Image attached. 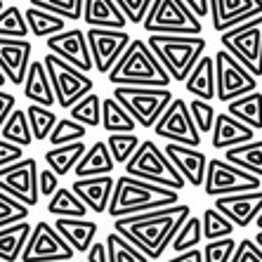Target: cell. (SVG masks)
Wrapping results in <instances>:
<instances>
[{"label": "cell", "instance_id": "52a82bcc", "mask_svg": "<svg viewBox=\"0 0 262 262\" xmlns=\"http://www.w3.org/2000/svg\"><path fill=\"white\" fill-rule=\"evenodd\" d=\"M220 43L255 78H262V14L220 31Z\"/></svg>", "mask_w": 262, "mask_h": 262}, {"label": "cell", "instance_id": "7bdbcfd3", "mask_svg": "<svg viewBox=\"0 0 262 262\" xmlns=\"http://www.w3.org/2000/svg\"><path fill=\"white\" fill-rule=\"evenodd\" d=\"M29 3L33 7L59 14L67 21H80V12H83V0H29Z\"/></svg>", "mask_w": 262, "mask_h": 262}, {"label": "cell", "instance_id": "5bb4252c", "mask_svg": "<svg viewBox=\"0 0 262 262\" xmlns=\"http://www.w3.org/2000/svg\"><path fill=\"white\" fill-rule=\"evenodd\" d=\"M154 133L168 142H175V144L201 146V133L196 130L189 106L182 97H172V102L165 106L159 121L154 123Z\"/></svg>", "mask_w": 262, "mask_h": 262}, {"label": "cell", "instance_id": "ee69618b", "mask_svg": "<svg viewBox=\"0 0 262 262\" xmlns=\"http://www.w3.org/2000/svg\"><path fill=\"white\" fill-rule=\"evenodd\" d=\"M85 135H88V128L76 123L73 118H61V121L57 118L52 133L48 135V140L52 142V146H57V144H69V142H78Z\"/></svg>", "mask_w": 262, "mask_h": 262}, {"label": "cell", "instance_id": "484cf974", "mask_svg": "<svg viewBox=\"0 0 262 262\" xmlns=\"http://www.w3.org/2000/svg\"><path fill=\"white\" fill-rule=\"evenodd\" d=\"M116 168L114 159H111L109 149H106V142H95L90 149H85V154L80 156V161L73 168V175L76 177H95V175H111Z\"/></svg>", "mask_w": 262, "mask_h": 262}, {"label": "cell", "instance_id": "7dc6e473", "mask_svg": "<svg viewBox=\"0 0 262 262\" xmlns=\"http://www.w3.org/2000/svg\"><path fill=\"white\" fill-rule=\"evenodd\" d=\"M29 208L24 203H19L17 199H12L10 194L0 191V227L12 225V222H21L29 217Z\"/></svg>", "mask_w": 262, "mask_h": 262}, {"label": "cell", "instance_id": "2e32d148", "mask_svg": "<svg viewBox=\"0 0 262 262\" xmlns=\"http://www.w3.org/2000/svg\"><path fill=\"white\" fill-rule=\"evenodd\" d=\"M45 45L52 55L59 59L69 61L71 67L80 69V71L90 73L92 71V59H90V48H88L85 31L80 29H64L55 36L45 38Z\"/></svg>", "mask_w": 262, "mask_h": 262}, {"label": "cell", "instance_id": "c3c4849f", "mask_svg": "<svg viewBox=\"0 0 262 262\" xmlns=\"http://www.w3.org/2000/svg\"><path fill=\"white\" fill-rule=\"evenodd\" d=\"M114 3L121 7V12L125 14L128 24H142L146 10L151 5V0H114Z\"/></svg>", "mask_w": 262, "mask_h": 262}, {"label": "cell", "instance_id": "9c48e42d", "mask_svg": "<svg viewBox=\"0 0 262 262\" xmlns=\"http://www.w3.org/2000/svg\"><path fill=\"white\" fill-rule=\"evenodd\" d=\"M43 64L50 76L52 92H55V102L59 104L61 109L73 106L80 97H85L88 92L95 90V80H92L85 71L71 67L69 61L59 59V57L52 55V52H48V55L43 57Z\"/></svg>", "mask_w": 262, "mask_h": 262}, {"label": "cell", "instance_id": "11a10c76", "mask_svg": "<svg viewBox=\"0 0 262 262\" xmlns=\"http://www.w3.org/2000/svg\"><path fill=\"white\" fill-rule=\"evenodd\" d=\"M168 262H203L201 257V248H189V250H182V253H175Z\"/></svg>", "mask_w": 262, "mask_h": 262}, {"label": "cell", "instance_id": "d6a6232c", "mask_svg": "<svg viewBox=\"0 0 262 262\" xmlns=\"http://www.w3.org/2000/svg\"><path fill=\"white\" fill-rule=\"evenodd\" d=\"M0 140L14 142V144L24 146V149H29V146L33 144V135H31L29 118H26L24 109H17V106H14V109L10 111V116L0 125Z\"/></svg>", "mask_w": 262, "mask_h": 262}, {"label": "cell", "instance_id": "f35d334b", "mask_svg": "<svg viewBox=\"0 0 262 262\" xmlns=\"http://www.w3.org/2000/svg\"><path fill=\"white\" fill-rule=\"evenodd\" d=\"M203 238V232H201V217H196V215H187L180 229H177L175 238L170 241V248L175 253H182V250H189V248H196V246L201 244Z\"/></svg>", "mask_w": 262, "mask_h": 262}, {"label": "cell", "instance_id": "ba28073f", "mask_svg": "<svg viewBox=\"0 0 262 262\" xmlns=\"http://www.w3.org/2000/svg\"><path fill=\"white\" fill-rule=\"evenodd\" d=\"M146 33H180L201 36L203 21L191 12L184 0H151L142 19Z\"/></svg>", "mask_w": 262, "mask_h": 262}, {"label": "cell", "instance_id": "db71d44e", "mask_svg": "<svg viewBox=\"0 0 262 262\" xmlns=\"http://www.w3.org/2000/svg\"><path fill=\"white\" fill-rule=\"evenodd\" d=\"M88 253V262H106V246L104 241H92Z\"/></svg>", "mask_w": 262, "mask_h": 262}, {"label": "cell", "instance_id": "44dd1931", "mask_svg": "<svg viewBox=\"0 0 262 262\" xmlns=\"http://www.w3.org/2000/svg\"><path fill=\"white\" fill-rule=\"evenodd\" d=\"M114 175H95V177H76L71 184L73 194L88 206L90 213H106L111 201V191H114Z\"/></svg>", "mask_w": 262, "mask_h": 262}, {"label": "cell", "instance_id": "e0dca14e", "mask_svg": "<svg viewBox=\"0 0 262 262\" xmlns=\"http://www.w3.org/2000/svg\"><path fill=\"white\" fill-rule=\"evenodd\" d=\"M215 208L232 222L236 229H246L250 222H255V217L262 210V189L253 191H238V194H227L215 199Z\"/></svg>", "mask_w": 262, "mask_h": 262}, {"label": "cell", "instance_id": "cb8c5ba5", "mask_svg": "<svg viewBox=\"0 0 262 262\" xmlns=\"http://www.w3.org/2000/svg\"><path fill=\"white\" fill-rule=\"evenodd\" d=\"M80 21L99 29H125L128 19L114 0H83Z\"/></svg>", "mask_w": 262, "mask_h": 262}, {"label": "cell", "instance_id": "4dcf8cb0", "mask_svg": "<svg viewBox=\"0 0 262 262\" xmlns=\"http://www.w3.org/2000/svg\"><path fill=\"white\" fill-rule=\"evenodd\" d=\"M225 161L253 172L262 180V140H248L244 144L225 149Z\"/></svg>", "mask_w": 262, "mask_h": 262}, {"label": "cell", "instance_id": "4fadbf2b", "mask_svg": "<svg viewBox=\"0 0 262 262\" xmlns=\"http://www.w3.org/2000/svg\"><path fill=\"white\" fill-rule=\"evenodd\" d=\"M0 191L10 194L26 208H36L40 201L38 194V161L19 159L0 168Z\"/></svg>", "mask_w": 262, "mask_h": 262}, {"label": "cell", "instance_id": "816d5d0a", "mask_svg": "<svg viewBox=\"0 0 262 262\" xmlns=\"http://www.w3.org/2000/svg\"><path fill=\"white\" fill-rule=\"evenodd\" d=\"M24 159V146L14 144V142H7V140H0V168L14 163V161Z\"/></svg>", "mask_w": 262, "mask_h": 262}, {"label": "cell", "instance_id": "7402d4cb", "mask_svg": "<svg viewBox=\"0 0 262 262\" xmlns=\"http://www.w3.org/2000/svg\"><path fill=\"white\" fill-rule=\"evenodd\" d=\"M210 133H213V149H217V151H225L229 146L244 144V142L255 137V130L244 125V123L236 121L229 114H215Z\"/></svg>", "mask_w": 262, "mask_h": 262}, {"label": "cell", "instance_id": "9a60e30c", "mask_svg": "<svg viewBox=\"0 0 262 262\" xmlns=\"http://www.w3.org/2000/svg\"><path fill=\"white\" fill-rule=\"evenodd\" d=\"M85 38H88V48H90L92 69L99 71L102 76L109 73V69L116 64V59L123 55V50L130 43V33H125V29L90 26L85 31Z\"/></svg>", "mask_w": 262, "mask_h": 262}, {"label": "cell", "instance_id": "680465c9", "mask_svg": "<svg viewBox=\"0 0 262 262\" xmlns=\"http://www.w3.org/2000/svg\"><path fill=\"white\" fill-rule=\"evenodd\" d=\"M255 225H257V229H262V210H260V215L255 217Z\"/></svg>", "mask_w": 262, "mask_h": 262}, {"label": "cell", "instance_id": "6125c7cd", "mask_svg": "<svg viewBox=\"0 0 262 262\" xmlns=\"http://www.w3.org/2000/svg\"><path fill=\"white\" fill-rule=\"evenodd\" d=\"M0 262H3V260H0Z\"/></svg>", "mask_w": 262, "mask_h": 262}, {"label": "cell", "instance_id": "f907efd6", "mask_svg": "<svg viewBox=\"0 0 262 262\" xmlns=\"http://www.w3.org/2000/svg\"><path fill=\"white\" fill-rule=\"evenodd\" d=\"M59 189V175L52 172L50 168L38 170V194L40 196H52Z\"/></svg>", "mask_w": 262, "mask_h": 262}, {"label": "cell", "instance_id": "6f0895ef", "mask_svg": "<svg viewBox=\"0 0 262 262\" xmlns=\"http://www.w3.org/2000/svg\"><path fill=\"white\" fill-rule=\"evenodd\" d=\"M253 241H255V244H257V246H260V248H262V229H260V232L255 234V238H253Z\"/></svg>", "mask_w": 262, "mask_h": 262}, {"label": "cell", "instance_id": "7c38bea8", "mask_svg": "<svg viewBox=\"0 0 262 262\" xmlns=\"http://www.w3.org/2000/svg\"><path fill=\"white\" fill-rule=\"evenodd\" d=\"M215 67V97L220 102H229L257 88V78L238 59H234L227 50H220L213 57Z\"/></svg>", "mask_w": 262, "mask_h": 262}, {"label": "cell", "instance_id": "f5cc1de1", "mask_svg": "<svg viewBox=\"0 0 262 262\" xmlns=\"http://www.w3.org/2000/svg\"><path fill=\"white\" fill-rule=\"evenodd\" d=\"M14 106H17V97L0 88V125L5 123V118L10 116V111H12Z\"/></svg>", "mask_w": 262, "mask_h": 262}, {"label": "cell", "instance_id": "277c9868", "mask_svg": "<svg viewBox=\"0 0 262 262\" xmlns=\"http://www.w3.org/2000/svg\"><path fill=\"white\" fill-rule=\"evenodd\" d=\"M146 45L161 67L168 71L172 80H184L206 52V40L201 36H180V33H149Z\"/></svg>", "mask_w": 262, "mask_h": 262}, {"label": "cell", "instance_id": "8fae6325", "mask_svg": "<svg viewBox=\"0 0 262 262\" xmlns=\"http://www.w3.org/2000/svg\"><path fill=\"white\" fill-rule=\"evenodd\" d=\"M73 255H76V250L64 241V236L52 225L40 220L38 225H31L29 238H26L19 260L21 262H69L73 260Z\"/></svg>", "mask_w": 262, "mask_h": 262}, {"label": "cell", "instance_id": "9f6ffc18", "mask_svg": "<svg viewBox=\"0 0 262 262\" xmlns=\"http://www.w3.org/2000/svg\"><path fill=\"white\" fill-rule=\"evenodd\" d=\"M184 3H187V7H189L199 19L208 17V0H184Z\"/></svg>", "mask_w": 262, "mask_h": 262}, {"label": "cell", "instance_id": "3957f363", "mask_svg": "<svg viewBox=\"0 0 262 262\" xmlns=\"http://www.w3.org/2000/svg\"><path fill=\"white\" fill-rule=\"evenodd\" d=\"M106 80L111 85H154V88H168L170 76L161 67L146 40H133L130 38L128 48L116 59V64L109 69Z\"/></svg>", "mask_w": 262, "mask_h": 262}, {"label": "cell", "instance_id": "d6986e66", "mask_svg": "<svg viewBox=\"0 0 262 262\" xmlns=\"http://www.w3.org/2000/svg\"><path fill=\"white\" fill-rule=\"evenodd\" d=\"M163 154L170 159V163L175 165V170L184 177V182L191 184V187H201L203 177H206L208 156L203 151H199V146H187V144L168 142Z\"/></svg>", "mask_w": 262, "mask_h": 262}, {"label": "cell", "instance_id": "f6af8a7d", "mask_svg": "<svg viewBox=\"0 0 262 262\" xmlns=\"http://www.w3.org/2000/svg\"><path fill=\"white\" fill-rule=\"evenodd\" d=\"M189 106V114H191V121H194L196 130L201 135H208L213 130V121H215V109L213 104L208 102V99H199L194 97L191 102H187Z\"/></svg>", "mask_w": 262, "mask_h": 262}, {"label": "cell", "instance_id": "5b68a950", "mask_svg": "<svg viewBox=\"0 0 262 262\" xmlns=\"http://www.w3.org/2000/svg\"><path fill=\"white\" fill-rule=\"evenodd\" d=\"M123 165H125V175L140 177V180H146V182L170 187L175 191H182L187 187L184 177L175 170V165L170 163V159L163 154V149L156 146L154 140L140 142L137 149L133 151V156Z\"/></svg>", "mask_w": 262, "mask_h": 262}, {"label": "cell", "instance_id": "91938a15", "mask_svg": "<svg viewBox=\"0 0 262 262\" xmlns=\"http://www.w3.org/2000/svg\"><path fill=\"white\" fill-rule=\"evenodd\" d=\"M5 80H7V78H5V76H3V71H0V88L5 85Z\"/></svg>", "mask_w": 262, "mask_h": 262}, {"label": "cell", "instance_id": "4316f807", "mask_svg": "<svg viewBox=\"0 0 262 262\" xmlns=\"http://www.w3.org/2000/svg\"><path fill=\"white\" fill-rule=\"evenodd\" d=\"M184 88L189 95L199 99H210L215 97V67H213V57L201 55L199 61L194 64V69L189 71V76L184 78Z\"/></svg>", "mask_w": 262, "mask_h": 262}, {"label": "cell", "instance_id": "bcb514c9", "mask_svg": "<svg viewBox=\"0 0 262 262\" xmlns=\"http://www.w3.org/2000/svg\"><path fill=\"white\" fill-rule=\"evenodd\" d=\"M234 248H236V241L232 236L215 238V241H208L201 248V257L203 262H229Z\"/></svg>", "mask_w": 262, "mask_h": 262}, {"label": "cell", "instance_id": "f1b7e54d", "mask_svg": "<svg viewBox=\"0 0 262 262\" xmlns=\"http://www.w3.org/2000/svg\"><path fill=\"white\" fill-rule=\"evenodd\" d=\"M85 142L78 140V142H69V144H57L52 146L50 151H45V163H48V168L52 172H57V175H69V172L76 168V163L80 161V156L85 154Z\"/></svg>", "mask_w": 262, "mask_h": 262}, {"label": "cell", "instance_id": "603a6c76", "mask_svg": "<svg viewBox=\"0 0 262 262\" xmlns=\"http://www.w3.org/2000/svg\"><path fill=\"white\" fill-rule=\"evenodd\" d=\"M52 227L64 236V241H67L76 253H85L99 232L97 222L85 220V217H57Z\"/></svg>", "mask_w": 262, "mask_h": 262}, {"label": "cell", "instance_id": "94428289", "mask_svg": "<svg viewBox=\"0 0 262 262\" xmlns=\"http://www.w3.org/2000/svg\"><path fill=\"white\" fill-rule=\"evenodd\" d=\"M3 7H5V3H3V0H0V10H3Z\"/></svg>", "mask_w": 262, "mask_h": 262}, {"label": "cell", "instance_id": "1f68e13d", "mask_svg": "<svg viewBox=\"0 0 262 262\" xmlns=\"http://www.w3.org/2000/svg\"><path fill=\"white\" fill-rule=\"evenodd\" d=\"M24 19H26V26H29V33H33L36 38H50L67 29V19H61L59 14H52L48 10H40V7H33V5L24 12Z\"/></svg>", "mask_w": 262, "mask_h": 262}, {"label": "cell", "instance_id": "60d3db41", "mask_svg": "<svg viewBox=\"0 0 262 262\" xmlns=\"http://www.w3.org/2000/svg\"><path fill=\"white\" fill-rule=\"evenodd\" d=\"M29 26H26L24 12L17 5H7L0 10V38H26Z\"/></svg>", "mask_w": 262, "mask_h": 262}, {"label": "cell", "instance_id": "74e56055", "mask_svg": "<svg viewBox=\"0 0 262 262\" xmlns=\"http://www.w3.org/2000/svg\"><path fill=\"white\" fill-rule=\"evenodd\" d=\"M26 118H29L31 135L38 142L48 140V135L52 133V128L57 123V114L50 106H40V104H33V102L26 106Z\"/></svg>", "mask_w": 262, "mask_h": 262}, {"label": "cell", "instance_id": "b9f144b4", "mask_svg": "<svg viewBox=\"0 0 262 262\" xmlns=\"http://www.w3.org/2000/svg\"><path fill=\"white\" fill-rule=\"evenodd\" d=\"M137 144H140V137L133 133H109L106 137V149H109L114 163H125L137 149Z\"/></svg>", "mask_w": 262, "mask_h": 262}, {"label": "cell", "instance_id": "30bf717a", "mask_svg": "<svg viewBox=\"0 0 262 262\" xmlns=\"http://www.w3.org/2000/svg\"><path fill=\"white\" fill-rule=\"evenodd\" d=\"M201 187H203V194L206 196L217 199V196L238 194V191L262 189V180L225 159H208L206 177H203Z\"/></svg>", "mask_w": 262, "mask_h": 262}, {"label": "cell", "instance_id": "83f0119b", "mask_svg": "<svg viewBox=\"0 0 262 262\" xmlns=\"http://www.w3.org/2000/svg\"><path fill=\"white\" fill-rule=\"evenodd\" d=\"M227 114L253 130H262V92L253 90L227 102Z\"/></svg>", "mask_w": 262, "mask_h": 262}, {"label": "cell", "instance_id": "8d00e7d4", "mask_svg": "<svg viewBox=\"0 0 262 262\" xmlns=\"http://www.w3.org/2000/svg\"><path fill=\"white\" fill-rule=\"evenodd\" d=\"M69 118H73L85 128H97L99 121H102V99H99V95L88 92L85 97H80L73 106H69Z\"/></svg>", "mask_w": 262, "mask_h": 262}, {"label": "cell", "instance_id": "d590c367", "mask_svg": "<svg viewBox=\"0 0 262 262\" xmlns=\"http://www.w3.org/2000/svg\"><path fill=\"white\" fill-rule=\"evenodd\" d=\"M104 246H106V262H149V257L137 246L130 244L118 232H111Z\"/></svg>", "mask_w": 262, "mask_h": 262}, {"label": "cell", "instance_id": "836d02e7", "mask_svg": "<svg viewBox=\"0 0 262 262\" xmlns=\"http://www.w3.org/2000/svg\"><path fill=\"white\" fill-rule=\"evenodd\" d=\"M102 128L106 133H135L137 123L114 97L102 99Z\"/></svg>", "mask_w": 262, "mask_h": 262}, {"label": "cell", "instance_id": "8992f818", "mask_svg": "<svg viewBox=\"0 0 262 262\" xmlns=\"http://www.w3.org/2000/svg\"><path fill=\"white\" fill-rule=\"evenodd\" d=\"M118 104L135 118V123L144 130H151L154 123L172 102L170 88H154V85H114V95Z\"/></svg>", "mask_w": 262, "mask_h": 262}, {"label": "cell", "instance_id": "d4e9b609", "mask_svg": "<svg viewBox=\"0 0 262 262\" xmlns=\"http://www.w3.org/2000/svg\"><path fill=\"white\" fill-rule=\"evenodd\" d=\"M21 88H24V97L29 99V102L40 104V106H52V104H57L43 59H31Z\"/></svg>", "mask_w": 262, "mask_h": 262}, {"label": "cell", "instance_id": "6da1fadb", "mask_svg": "<svg viewBox=\"0 0 262 262\" xmlns=\"http://www.w3.org/2000/svg\"><path fill=\"white\" fill-rule=\"evenodd\" d=\"M191 208L187 203H175L159 210H144V213L114 217V229L125 236L130 244L144 253L149 260H159L165 248H170L177 229L182 225Z\"/></svg>", "mask_w": 262, "mask_h": 262}, {"label": "cell", "instance_id": "e575fe53", "mask_svg": "<svg viewBox=\"0 0 262 262\" xmlns=\"http://www.w3.org/2000/svg\"><path fill=\"white\" fill-rule=\"evenodd\" d=\"M48 213L55 217H85L90 210L78 196L73 194V189H57L55 194L50 196L48 203Z\"/></svg>", "mask_w": 262, "mask_h": 262}, {"label": "cell", "instance_id": "7a4b0ae2", "mask_svg": "<svg viewBox=\"0 0 262 262\" xmlns=\"http://www.w3.org/2000/svg\"><path fill=\"white\" fill-rule=\"evenodd\" d=\"M175 203H180V191L146 182V180H140V177L133 175H121L114 182V191H111L106 213L111 217H125V215L159 210V208L175 206Z\"/></svg>", "mask_w": 262, "mask_h": 262}, {"label": "cell", "instance_id": "681fc988", "mask_svg": "<svg viewBox=\"0 0 262 262\" xmlns=\"http://www.w3.org/2000/svg\"><path fill=\"white\" fill-rule=\"evenodd\" d=\"M229 262H262V248L253 238H244L236 244Z\"/></svg>", "mask_w": 262, "mask_h": 262}, {"label": "cell", "instance_id": "ac0fdd59", "mask_svg": "<svg viewBox=\"0 0 262 262\" xmlns=\"http://www.w3.org/2000/svg\"><path fill=\"white\" fill-rule=\"evenodd\" d=\"M33 45L26 38H0V71L10 83L21 85L31 64Z\"/></svg>", "mask_w": 262, "mask_h": 262}, {"label": "cell", "instance_id": "ab89813d", "mask_svg": "<svg viewBox=\"0 0 262 262\" xmlns=\"http://www.w3.org/2000/svg\"><path fill=\"white\" fill-rule=\"evenodd\" d=\"M236 227L220 213L217 208H206L201 215V232H203V238L208 241H215V238H225V236H232Z\"/></svg>", "mask_w": 262, "mask_h": 262}, {"label": "cell", "instance_id": "f546056e", "mask_svg": "<svg viewBox=\"0 0 262 262\" xmlns=\"http://www.w3.org/2000/svg\"><path fill=\"white\" fill-rule=\"evenodd\" d=\"M29 232H31L29 220H21V222H12V225L0 227V260L3 262H19V255H21V250H24Z\"/></svg>", "mask_w": 262, "mask_h": 262}, {"label": "cell", "instance_id": "ffe728a7", "mask_svg": "<svg viewBox=\"0 0 262 262\" xmlns=\"http://www.w3.org/2000/svg\"><path fill=\"white\" fill-rule=\"evenodd\" d=\"M208 14L213 17V29L220 33L262 14V0H208Z\"/></svg>", "mask_w": 262, "mask_h": 262}]
</instances>
